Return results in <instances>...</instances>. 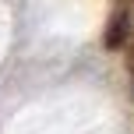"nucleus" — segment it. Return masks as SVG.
<instances>
[{
	"mask_svg": "<svg viewBox=\"0 0 134 134\" xmlns=\"http://www.w3.org/2000/svg\"><path fill=\"white\" fill-rule=\"evenodd\" d=\"M127 21H131L127 11H116V18L109 21V28H106V46L109 49H116L124 39H127Z\"/></svg>",
	"mask_w": 134,
	"mask_h": 134,
	"instance_id": "nucleus-1",
	"label": "nucleus"
},
{
	"mask_svg": "<svg viewBox=\"0 0 134 134\" xmlns=\"http://www.w3.org/2000/svg\"><path fill=\"white\" fill-rule=\"evenodd\" d=\"M131 74H134V42H131Z\"/></svg>",
	"mask_w": 134,
	"mask_h": 134,
	"instance_id": "nucleus-2",
	"label": "nucleus"
}]
</instances>
